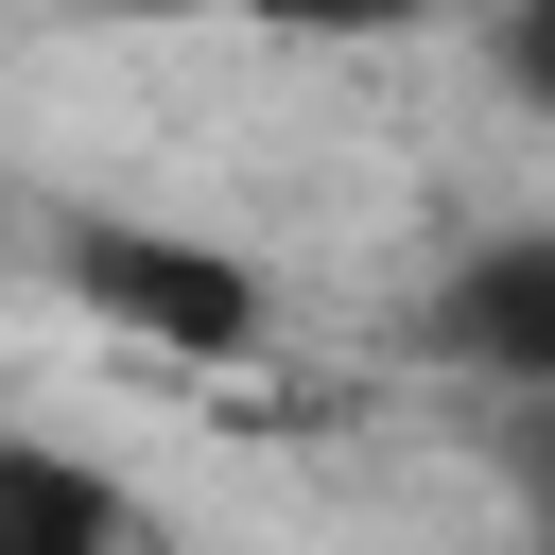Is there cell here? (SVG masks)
I'll list each match as a JSON object with an SVG mask.
<instances>
[{
  "instance_id": "obj_4",
  "label": "cell",
  "mask_w": 555,
  "mask_h": 555,
  "mask_svg": "<svg viewBox=\"0 0 555 555\" xmlns=\"http://www.w3.org/2000/svg\"><path fill=\"white\" fill-rule=\"evenodd\" d=\"M260 17H295V35H382V17H416V0H260Z\"/></svg>"
},
{
  "instance_id": "obj_1",
  "label": "cell",
  "mask_w": 555,
  "mask_h": 555,
  "mask_svg": "<svg viewBox=\"0 0 555 555\" xmlns=\"http://www.w3.org/2000/svg\"><path fill=\"white\" fill-rule=\"evenodd\" d=\"M52 278H69V312H104V330L156 347V364H243V347L278 330L260 260L208 243V225H156V208H69V225H52Z\"/></svg>"
},
{
  "instance_id": "obj_3",
  "label": "cell",
  "mask_w": 555,
  "mask_h": 555,
  "mask_svg": "<svg viewBox=\"0 0 555 555\" xmlns=\"http://www.w3.org/2000/svg\"><path fill=\"white\" fill-rule=\"evenodd\" d=\"M0 555H156V503H139V468L0 416Z\"/></svg>"
},
{
  "instance_id": "obj_2",
  "label": "cell",
  "mask_w": 555,
  "mask_h": 555,
  "mask_svg": "<svg viewBox=\"0 0 555 555\" xmlns=\"http://www.w3.org/2000/svg\"><path fill=\"white\" fill-rule=\"evenodd\" d=\"M434 347H451V364H486L503 399H538V382H555V225L468 243V260L434 278Z\"/></svg>"
}]
</instances>
